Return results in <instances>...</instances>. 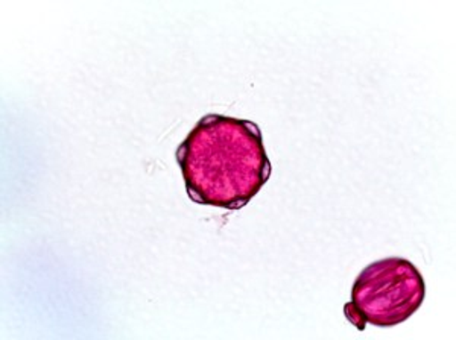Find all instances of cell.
<instances>
[{
  "instance_id": "2",
  "label": "cell",
  "mask_w": 456,
  "mask_h": 340,
  "mask_svg": "<svg viewBox=\"0 0 456 340\" xmlns=\"http://www.w3.org/2000/svg\"><path fill=\"white\" fill-rule=\"evenodd\" d=\"M426 286L421 273L404 258H387L370 264L353 286L346 316L358 330L365 325L395 327L420 309Z\"/></svg>"
},
{
  "instance_id": "1",
  "label": "cell",
  "mask_w": 456,
  "mask_h": 340,
  "mask_svg": "<svg viewBox=\"0 0 456 340\" xmlns=\"http://www.w3.org/2000/svg\"><path fill=\"white\" fill-rule=\"evenodd\" d=\"M195 201L238 210L264 186L271 167L257 126L208 116L176 152Z\"/></svg>"
}]
</instances>
